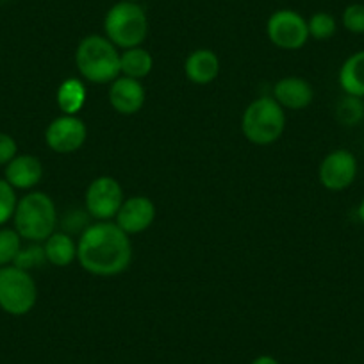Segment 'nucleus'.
I'll return each mask as SVG.
<instances>
[{
  "label": "nucleus",
  "instance_id": "1",
  "mask_svg": "<svg viewBox=\"0 0 364 364\" xmlns=\"http://www.w3.org/2000/svg\"><path fill=\"white\" fill-rule=\"evenodd\" d=\"M77 261L97 277H114L129 268L132 245L117 223L97 222L87 225L77 243Z\"/></svg>",
  "mask_w": 364,
  "mask_h": 364
},
{
  "label": "nucleus",
  "instance_id": "2",
  "mask_svg": "<svg viewBox=\"0 0 364 364\" xmlns=\"http://www.w3.org/2000/svg\"><path fill=\"white\" fill-rule=\"evenodd\" d=\"M75 65L87 82H113L120 77V52L106 36L90 34L77 45Z\"/></svg>",
  "mask_w": 364,
  "mask_h": 364
},
{
  "label": "nucleus",
  "instance_id": "3",
  "mask_svg": "<svg viewBox=\"0 0 364 364\" xmlns=\"http://www.w3.org/2000/svg\"><path fill=\"white\" fill-rule=\"evenodd\" d=\"M15 230L22 236V240L31 243H41L50 234H54L58 223L54 200L43 191H33L22 197L16 204Z\"/></svg>",
  "mask_w": 364,
  "mask_h": 364
},
{
  "label": "nucleus",
  "instance_id": "4",
  "mask_svg": "<svg viewBox=\"0 0 364 364\" xmlns=\"http://www.w3.org/2000/svg\"><path fill=\"white\" fill-rule=\"evenodd\" d=\"M286 129L284 107L273 97H261L250 102L241 118V131L254 145H272Z\"/></svg>",
  "mask_w": 364,
  "mask_h": 364
},
{
  "label": "nucleus",
  "instance_id": "5",
  "mask_svg": "<svg viewBox=\"0 0 364 364\" xmlns=\"http://www.w3.org/2000/svg\"><path fill=\"white\" fill-rule=\"evenodd\" d=\"M104 31L107 40L124 50L141 47L149 34V18L145 9L136 2L120 0L106 13Z\"/></svg>",
  "mask_w": 364,
  "mask_h": 364
},
{
  "label": "nucleus",
  "instance_id": "6",
  "mask_svg": "<svg viewBox=\"0 0 364 364\" xmlns=\"http://www.w3.org/2000/svg\"><path fill=\"white\" fill-rule=\"evenodd\" d=\"M36 300L38 288L31 272L15 264L0 268V309L11 316H26Z\"/></svg>",
  "mask_w": 364,
  "mask_h": 364
},
{
  "label": "nucleus",
  "instance_id": "7",
  "mask_svg": "<svg viewBox=\"0 0 364 364\" xmlns=\"http://www.w3.org/2000/svg\"><path fill=\"white\" fill-rule=\"evenodd\" d=\"M266 34L282 50H299L309 40L307 20L293 9H279L266 22Z\"/></svg>",
  "mask_w": 364,
  "mask_h": 364
},
{
  "label": "nucleus",
  "instance_id": "8",
  "mask_svg": "<svg viewBox=\"0 0 364 364\" xmlns=\"http://www.w3.org/2000/svg\"><path fill=\"white\" fill-rule=\"evenodd\" d=\"M124 200L125 197L120 182L109 175H102L91 181L86 190V211L91 218L99 222H109L111 218H114Z\"/></svg>",
  "mask_w": 364,
  "mask_h": 364
},
{
  "label": "nucleus",
  "instance_id": "9",
  "mask_svg": "<svg viewBox=\"0 0 364 364\" xmlns=\"http://www.w3.org/2000/svg\"><path fill=\"white\" fill-rule=\"evenodd\" d=\"M357 177V159L350 150L338 149L328 152L318 168L321 186L328 191H343L353 184Z\"/></svg>",
  "mask_w": 364,
  "mask_h": 364
},
{
  "label": "nucleus",
  "instance_id": "10",
  "mask_svg": "<svg viewBox=\"0 0 364 364\" xmlns=\"http://www.w3.org/2000/svg\"><path fill=\"white\" fill-rule=\"evenodd\" d=\"M87 129L80 118L63 114L52 120L45 131V141L55 154H73L84 145Z\"/></svg>",
  "mask_w": 364,
  "mask_h": 364
},
{
  "label": "nucleus",
  "instance_id": "11",
  "mask_svg": "<svg viewBox=\"0 0 364 364\" xmlns=\"http://www.w3.org/2000/svg\"><path fill=\"white\" fill-rule=\"evenodd\" d=\"M114 218H117V225L129 236L145 232L156 220V205L149 197H143V195L129 197L125 198Z\"/></svg>",
  "mask_w": 364,
  "mask_h": 364
},
{
  "label": "nucleus",
  "instance_id": "12",
  "mask_svg": "<svg viewBox=\"0 0 364 364\" xmlns=\"http://www.w3.org/2000/svg\"><path fill=\"white\" fill-rule=\"evenodd\" d=\"M145 87L139 80L120 75L111 82L109 104L117 113L125 114V117L139 113L143 104H145Z\"/></svg>",
  "mask_w": 364,
  "mask_h": 364
},
{
  "label": "nucleus",
  "instance_id": "13",
  "mask_svg": "<svg viewBox=\"0 0 364 364\" xmlns=\"http://www.w3.org/2000/svg\"><path fill=\"white\" fill-rule=\"evenodd\" d=\"M313 86L302 77H284L273 86V99L284 109H306L313 102Z\"/></svg>",
  "mask_w": 364,
  "mask_h": 364
},
{
  "label": "nucleus",
  "instance_id": "14",
  "mask_svg": "<svg viewBox=\"0 0 364 364\" xmlns=\"http://www.w3.org/2000/svg\"><path fill=\"white\" fill-rule=\"evenodd\" d=\"M43 177V164L31 154H18L6 164L4 178L15 190H33Z\"/></svg>",
  "mask_w": 364,
  "mask_h": 364
},
{
  "label": "nucleus",
  "instance_id": "15",
  "mask_svg": "<svg viewBox=\"0 0 364 364\" xmlns=\"http://www.w3.org/2000/svg\"><path fill=\"white\" fill-rule=\"evenodd\" d=\"M184 73L188 80L197 86H205L211 84L220 73V59L209 48H198L188 55L184 63Z\"/></svg>",
  "mask_w": 364,
  "mask_h": 364
},
{
  "label": "nucleus",
  "instance_id": "16",
  "mask_svg": "<svg viewBox=\"0 0 364 364\" xmlns=\"http://www.w3.org/2000/svg\"><path fill=\"white\" fill-rule=\"evenodd\" d=\"M339 86L345 95L364 99V50L353 52L339 68Z\"/></svg>",
  "mask_w": 364,
  "mask_h": 364
},
{
  "label": "nucleus",
  "instance_id": "17",
  "mask_svg": "<svg viewBox=\"0 0 364 364\" xmlns=\"http://www.w3.org/2000/svg\"><path fill=\"white\" fill-rule=\"evenodd\" d=\"M45 257L50 264L68 266L77 259V245L73 243L72 236L66 232H54L43 241Z\"/></svg>",
  "mask_w": 364,
  "mask_h": 364
},
{
  "label": "nucleus",
  "instance_id": "18",
  "mask_svg": "<svg viewBox=\"0 0 364 364\" xmlns=\"http://www.w3.org/2000/svg\"><path fill=\"white\" fill-rule=\"evenodd\" d=\"M55 100L63 114L77 117L86 104V86L80 79H65L55 91Z\"/></svg>",
  "mask_w": 364,
  "mask_h": 364
},
{
  "label": "nucleus",
  "instance_id": "19",
  "mask_svg": "<svg viewBox=\"0 0 364 364\" xmlns=\"http://www.w3.org/2000/svg\"><path fill=\"white\" fill-rule=\"evenodd\" d=\"M154 59L149 50L141 47L127 48L120 54V75L141 80L152 72Z\"/></svg>",
  "mask_w": 364,
  "mask_h": 364
},
{
  "label": "nucleus",
  "instance_id": "20",
  "mask_svg": "<svg viewBox=\"0 0 364 364\" xmlns=\"http://www.w3.org/2000/svg\"><path fill=\"white\" fill-rule=\"evenodd\" d=\"M336 120L345 127H355L364 120V100L345 95L336 104Z\"/></svg>",
  "mask_w": 364,
  "mask_h": 364
},
{
  "label": "nucleus",
  "instance_id": "21",
  "mask_svg": "<svg viewBox=\"0 0 364 364\" xmlns=\"http://www.w3.org/2000/svg\"><path fill=\"white\" fill-rule=\"evenodd\" d=\"M307 29H309V38H314L318 41H327L338 31V22L331 13L318 11L307 20Z\"/></svg>",
  "mask_w": 364,
  "mask_h": 364
},
{
  "label": "nucleus",
  "instance_id": "22",
  "mask_svg": "<svg viewBox=\"0 0 364 364\" xmlns=\"http://www.w3.org/2000/svg\"><path fill=\"white\" fill-rule=\"evenodd\" d=\"M22 248V236L15 229H0V268L15 262Z\"/></svg>",
  "mask_w": 364,
  "mask_h": 364
},
{
  "label": "nucleus",
  "instance_id": "23",
  "mask_svg": "<svg viewBox=\"0 0 364 364\" xmlns=\"http://www.w3.org/2000/svg\"><path fill=\"white\" fill-rule=\"evenodd\" d=\"M45 262H47V257H45L43 245H29V247L20 248L13 264L26 269V272H31V269L43 266Z\"/></svg>",
  "mask_w": 364,
  "mask_h": 364
},
{
  "label": "nucleus",
  "instance_id": "24",
  "mask_svg": "<svg viewBox=\"0 0 364 364\" xmlns=\"http://www.w3.org/2000/svg\"><path fill=\"white\" fill-rule=\"evenodd\" d=\"M16 204V190L6 178H0V227L6 225L15 216Z\"/></svg>",
  "mask_w": 364,
  "mask_h": 364
},
{
  "label": "nucleus",
  "instance_id": "25",
  "mask_svg": "<svg viewBox=\"0 0 364 364\" xmlns=\"http://www.w3.org/2000/svg\"><path fill=\"white\" fill-rule=\"evenodd\" d=\"M341 23L348 33L364 34V4H350L346 6L341 15Z\"/></svg>",
  "mask_w": 364,
  "mask_h": 364
},
{
  "label": "nucleus",
  "instance_id": "26",
  "mask_svg": "<svg viewBox=\"0 0 364 364\" xmlns=\"http://www.w3.org/2000/svg\"><path fill=\"white\" fill-rule=\"evenodd\" d=\"M18 156V145L11 134L0 132V166H6Z\"/></svg>",
  "mask_w": 364,
  "mask_h": 364
},
{
  "label": "nucleus",
  "instance_id": "27",
  "mask_svg": "<svg viewBox=\"0 0 364 364\" xmlns=\"http://www.w3.org/2000/svg\"><path fill=\"white\" fill-rule=\"evenodd\" d=\"M250 364H281L273 355H259Z\"/></svg>",
  "mask_w": 364,
  "mask_h": 364
},
{
  "label": "nucleus",
  "instance_id": "28",
  "mask_svg": "<svg viewBox=\"0 0 364 364\" xmlns=\"http://www.w3.org/2000/svg\"><path fill=\"white\" fill-rule=\"evenodd\" d=\"M357 216H359L360 223H363V225H364V197H363V200H360L359 208H357Z\"/></svg>",
  "mask_w": 364,
  "mask_h": 364
},
{
  "label": "nucleus",
  "instance_id": "29",
  "mask_svg": "<svg viewBox=\"0 0 364 364\" xmlns=\"http://www.w3.org/2000/svg\"><path fill=\"white\" fill-rule=\"evenodd\" d=\"M125 2H136V4H139L141 0H125Z\"/></svg>",
  "mask_w": 364,
  "mask_h": 364
}]
</instances>
